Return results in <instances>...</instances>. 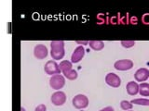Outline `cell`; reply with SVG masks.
I'll list each match as a JSON object with an SVG mask.
<instances>
[{
  "mask_svg": "<svg viewBox=\"0 0 149 111\" xmlns=\"http://www.w3.org/2000/svg\"><path fill=\"white\" fill-rule=\"evenodd\" d=\"M65 55L64 42L63 41H51L50 42V56L54 60L63 59Z\"/></svg>",
  "mask_w": 149,
  "mask_h": 111,
  "instance_id": "1",
  "label": "cell"
},
{
  "mask_svg": "<svg viewBox=\"0 0 149 111\" xmlns=\"http://www.w3.org/2000/svg\"><path fill=\"white\" fill-rule=\"evenodd\" d=\"M65 84V77L61 75V74H56V75L51 76L49 79V85L54 90H60Z\"/></svg>",
  "mask_w": 149,
  "mask_h": 111,
  "instance_id": "2",
  "label": "cell"
},
{
  "mask_svg": "<svg viewBox=\"0 0 149 111\" xmlns=\"http://www.w3.org/2000/svg\"><path fill=\"white\" fill-rule=\"evenodd\" d=\"M72 104L77 109H84L88 106V99L86 95L79 94L73 98Z\"/></svg>",
  "mask_w": 149,
  "mask_h": 111,
  "instance_id": "3",
  "label": "cell"
},
{
  "mask_svg": "<svg viewBox=\"0 0 149 111\" xmlns=\"http://www.w3.org/2000/svg\"><path fill=\"white\" fill-rule=\"evenodd\" d=\"M44 71L48 75H56V74H61V69L59 67V64L55 61V60H49L48 62L45 64Z\"/></svg>",
  "mask_w": 149,
  "mask_h": 111,
  "instance_id": "4",
  "label": "cell"
},
{
  "mask_svg": "<svg viewBox=\"0 0 149 111\" xmlns=\"http://www.w3.org/2000/svg\"><path fill=\"white\" fill-rule=\"evenodd\" d=\"M51 103H52L54 106H61L65 104L66 102V95L65 92H62V91H57L55 92L54 94H52L50 97Z\"/></svg>",
  "mask_w": 149,
  "mask_h": 111,
  "instance_id": "5",
  "label": "cell"
},
{
  "mask_svg": "<svg viewBox=\"0 0 149 111\" xmlns=\"http://www.w3.org/2000/svg\"><path fill=\"white\" fill-rule=\"evenodd\" d=\"M114 67L116 71H130V69H132L133 68V62L130 59H121L115 62Z\"/></svg>",
  "mask_w": 149,
  "mask_h": 111,
  "instance_id": "6",
  "label": "cell"
},
{
  "mask_svg": "<svg viewBox=\"0 0 149 111\" xmlns=\"http://www.w3.org/2000/svg\"><path fill=\"white\" fill-rule=\"evenodd\" d=\"M105 82L107 85H109L111 87L118 88L121 84V79L119 78L118 75H116V73H108L105 76Z\"/></svg>",
  "mask_w": 149,
  "mask_h": 111,
  "instance_id": "7",
  "label": "cell"
},
{
  "mask_svg": "<svg viewBox=\"0 0 149 111\" xmlns=\"http://www.w3.org/2000/svg\"><path fill=\"white\" fill-rule=\"evenodd\" d=\"M49 50L45 45H36L34 48V56L37 59H44L48 57Z\"/></svg>",
  "mask_w": 149,
  "mask_h": 111,
  "instance_id": "8",
  "label": "cell"
},
{
  "mask_svg": "<svg viewBox=\"0 0 149 111\" xmlns=\"http://www.w3.org/2000/svg\"><path fill=\"white\" fill-rule=\"evenodd\" d=\"M84 56H85V48L82 45H78L77 48H74V52L71 56V62L78 63L79 61H81Z\"/></svg>",
  "mask_w": 149,
  "mask_h": 111,
  "instance_id": "9",
  "label": "cell"
},
{
  "mask_svg": "<svg viewBox=\"0 0 149 111\" xmlns=\"http://www.w3.org/2000/svg\"><path fill=\"white\" fill-rule=\"evenodd\" d=\"M149 78V69L146 68H141L136 71V72L134 73V79L136 80V82H146L147 79Z\"/></svg>",
  "mask_w": 149,
  "mask_h": 111,
  "instance_id": "10",
  "label": "cell"
},
{
  "mask_svg": "<svg viewBox=\"0 0 149 111\" xmlns=\"http://www.w3.org/2000/svg\"><path fill=\"white\" fill-rule=\"evenodd\" d=\"M126 90L130 95H136L139 92V84L137 82H130L126 85Z\"/></svg>",
  "mask_w": 149,
  "mask_h": 111,
  "instance_id": "11",
  "label": "cell"
},
{
  "mask_svg": "<svg viewBox=\"0 0 149 111\" xmlns=\"http://www.w3.org/2000/svg\"><path fill=\"white\" fill-rule=\"evenodd\" d=\"M90 47L95 51H100L104 47V43L102 41H90L88 42Z\"/></svg>",
  "mask_w": 149,
  "mask_h": 111,
  "instance_id": "12",
  "label": "cell"
},
{
  "mask_svg": "<svg viewBox=\"0 0 149 111\" xmlns=\"http://www.w3.org/2000/svg\"><path fill=\"white\" fill-rule=\"evenodd\" d=\"M139 94L142 96H149V83L141 82L139 84Z\"/></svg>",
  "mask_w": 149,
  "mask_h": 111,
  "instance_id": "13",
  "label": "cell"
},
{
  "mask_svg": "<svg viewBox=\"0 0 149 111\" xmlns=\"http://www.w3.org/2000/svg\"><path fill=\"white\" fill-rule=\"evenodd\" d=\"M59 67L62 72H65V71H70V69H73L72 62L68 61V60H63V61H61L59 64Z\"/></svg>",
  "mask_w": 149,
  "mask_h": 111,
  "instance_id": "14",
  "label": "cell"
},
{
  "mask_svg": "<svg viewBox=\"0 0 149 111\" xmlns=\"http://www.w3.org/2000/svg\"><path fill=\"white\" fill-rule=\"evenodd\" d=\"M63 76L65 78H67L68 80H70V81L76 80V79L77 78V76H78L77 72L74 71V69H70V71H68L63 72Z\"/></svg>",
  "mask_w": 149,
  "mask_h": 111,
  "instance_id": "15",
  "label": "cell"
},
{
  "mask_svg": "<svg viewBox=\"0 0 149 111\" xmlns=\"http://www.w3.org/2000/svg\"><path fill=\"white\" fill-rule=\"evenodd\" d=\"M120 108H121V109H123L125 111L132 110L133 108V104L128 100H122L120 102Z\"/></svg>",
  "mask_w": 149,
  "mask_h": 111,
  "instance_id": "16",
  "label": "cell"
},
{
  "mask_svg": "<svg viewBox=\"0 0 149 111\" xmlns=\"http://www.w3.org/2000/svg\"><path fill=\"white\" fill-rule=\"evenodd\" d=\"M130 102H132V103L134 104V105L149 106V99H146V98H137V99L132 100Z\"/></svg>",
  "mask_w": 149,
  "mask_h": 111,
  "instance_id": "17",
  "label": "cell"
},
{
  "mask_svg": "<svg viewBox=\"0 0 149 111\" xmlns=\"http://www.w3.org/2000/svg\"><path fill=\"white\" fill-rule=\"evenodd\" d=\"M120 44L124 48H130V47H132V46L135 45L136 42L133 41V40H127V41H121Z\"/></svg>",
  "mask_w": 149,
  "mask_h": 111,
  "instance_id": "18",
  "label": "cell"
},
{
  "mask_svg": "<svg viewBox=\"0 0 149 111\" xmlns=\"http://www.w3.org/2000/svg\"><path fill=\"white\" fill-rule=\"evenodd\" d=\"M35 111H47V106L44 104H41L36 106L35 108Z\"/></svg>",
  "mask_w": 149,
  "mask_h": 111,
  "instance_id": "19",
  "label": "cell"
},
{
  "mask_svg": "<svg viewBox=\"0 0 149 111\" xmlns=\"http://www.w3.org/2000/svg\"><path fill=\"white\" fill-rule=\"evenodd\" d=\"M99 111H115V109H114V108H112V106H106V108H102Z\"/></svg>",
  "mask_w": 149,
  "mask_h": 111,
  "instance_id": "20",
  "label": "cell"
},
{
  "mask_svg": "<svg viewBox=\"0 0 149 111\" xmlns=\"http://www.w3.org/2000/svg\"><path fill=\"white\" fill-rule=\"evenodd\" d=\"M88 42H90V41H77V44L86 45H88Z\"/></svg>",
  "mask_w": 149,
  "mask_h": 111,
  "instance_id": "21",
  "label": "cell"
},
{
  "mask_svg": "<svg viewBox=\"0 0 149 111\" xmlns=\"http://www.w3.org/2000/svg\"><path fill=\"white\" fill-rule=\"evenodd\" d=\"M21 111H26V110H25L24 108H22H22H21Z\"/></svg>",
  "mask_w": 149,
  "mask_h": 111,
  "instance_id": "22",
  "label": "cell"
},
{
  "mask_svg": "<svg viewBox=\"0 0 149 111\" xmlns=\"http://www.w3.org/2000/svg\"><path fill=\"white\" fill-rule=\"evenodd\" d=\"M128 111H133V110H128Z\"/></svg>",
  "mask_w": 149,
  "mask_h": 111,
  "instance_id": "23",
  "label": "cell"
}]
</instances>
